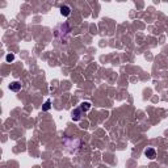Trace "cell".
<instances>
[{"mask_svg":"<svg viewBox=\"0 0 168 168\" xmlns=\"http://www.w3.org/2000/svg\"><path fill=\"white\" fill-rule=\"evenodd\" d=\"M5 60L8 62V63H11V62H13L15 60V54H7V57H5Z\"/></svg>","mask_w":168,"mask_h":168,"instance_id":"8992f818","label":"cell"},{"mask_svg":"<svg viewBox=\"0 0 168 168\" xmlns=\"http://www.w3.org/2000/svg\"><path fill=\"white\" fill-rule=\"evenodd\" d=\"M50 108H51V101L46 100L45 104H43V107H42V110H43V112H47V110H50Z\"/></svg>","mask_w":168,"mask_h":168,"instance_id":"5b68a950","label":"cell"},{"mask_svg":"<svg viewBox=\"0 0 168 168\" xmlns=\"http://www.w3.org/2000/svg\"><path fill=\"white\" fill-rule=\"evenodd\" d=\"M92 108V104L89 103V101H83V103L79 105L78 108H75L72 112H71V118L74 121H79L82 118V116L86 112H88Z\"/></svg>","mask_w":168,"mask_h":168,"instance_id":"6da1fadb","label":"cell"},{"mask_svg":"<svg viewBox=\"0 0 168 168\" xmlns=\"http://www.w3.org/2000/svg\"><path fill=\"white\" fill-rule=\"evenodd\" d=\"M9 89H11L12 92H19V91L21 89V84H20L19 82H12V83L9 84Z\"/></svg>","mask_w":168,"mask_h":168,"instance_id":"277c9868","label":"cell"},{"mask_svg":"<svg viewBox=\"0 0 168 168\" xmlns=\"http://www.w3.org/2000/svg\"><path fill=\"white\" fill-rule=\"evenodd\" d=\"M60 15L64 16V17H68L70 15H71V8H70L68 5H62L60 7Z\"/></svg>","mask_w":168,"mask_h":168,"instance_id":"3957f363","label":"cell"},{"mask_svg":"<svg viewBox=\"0 0 168 168\" xmlns=\"http://www.w3.org/2000/svg\"><path fill=\"white\" fill-rule=\"evenodd\" d=\"M144 155L146 158H148V159H155L156 156V151H155V148H152V147H147L144 150Z\"/></svg>","mask_w":168,"mask_h":168,"instance_id":"7a4b0ae2","label":"cell"}]
</instances>
